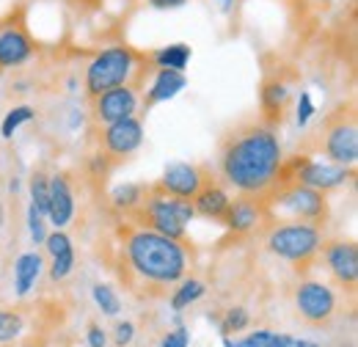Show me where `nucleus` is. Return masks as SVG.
Returning a JSON list of instances; mask_svg holds the SVG:
<instances>
[{
    "instance_id": "nucleus-5",
    "label": "nucleus",
    "mask_w": 358,
    "mask_h": 347,
    "mask_svg": "<svg viewBox=\"0 0 358 347\" xmlns=\"http://www.w3.org/2000/svg\"><path fill=\"white\" fill-rule=\"evenodd\" d=\"M322 229L301 220H270L265 226V248L275 260L287 262L298 270H309L320 260Z\"/></svg>"
},
{
    "instance_id": "nucleus-10",
    "label": "nucleus",
    "mask_w": 358,
    "mask_h": 347,
    "mask_svg": "<svg viewBox=\"0 0 358 347\" xmlns=\"http://www.w3.org/2000/svg\"><path fill=\"white\" fill-rule=\"evenodd\" d=\"M320 260L325 262L331 281L336 284V290L348 292L350 298L356 295L358 290V246L353 240L345 237H331L322 240L320 248Z\"/></svg>"
},
{
    "instance_id": "nucleus-27",
    "label": "nucleus",
    "mask_w": 358,
    "mask_h": 347,
    "mask_svg": "<svg viewBox=\"0 0 358 347\" xmlns=\"http://www.w3.org/2000/svg\"><path fill=\"white\" fill-rule=\"evenodd\" d=\"M91 295H94V304L102 309V314H108V317H116L119 311H122V298L116 295V290L110 287V284H94L91 287Z\"/></svg>"
},
{
    "instance_id": "nucleus-8",
    "label": "nucleus",
    "mask_w": 358,
    "mask_h": 347,
    "mask_svg": "<svg viewBox=\"0 0 358 347\" xmlns=\"http://www.w3.org/2000/svg\"><path fill=\"white\" fill-rule=\"evenodd\" d=\"M295 317L309 328H331L339 314V295L328 281L301 278L292 290Z\"/></svg>"
},
{
    "instance_id": "nucleus-19",
    "label": "nucleus",
    "mask_w": 358,
    "mask_h": 347,
    "mask_svg": "<svg viewBox=\"0 0 358 347\" xmlns=\"http://www.w3.org/2000/svg\"><path fill=\"white\" fill-rule=\"evenodd\" d=\"M187 88V75L177 72V69H155V78L146 88V94L141 97V108L143 111H152L155 105L160 102H169L174 99L179 91Z\"/></svg>"
},
{
    "instance_id": "nucleus-14",
    "label": "nucleus",
    "mask_w": 358,
    "mask_h": 347,
    "mask_svg": "<svg viewBox=\"0 0 358 347\" xmlns=\"http://www.w3.org/2000/svg\"><path fill=\"white\" fill-rule=\"evenodd\" d=\"M210 176H213V171L207 166H199V163H169L155 185L163 193H171V196L193 201V196L201 190V185Z\"/></svg>"
},
{
    "instance_id": "nucleus-17",
    "label": "nucleus",
    "mask_w": 358,
    "mask_h": 347,
    "mask_svg": "<svg viewBox=\"0 0 358 347\" xmlns=\"http://www.w3.org/2000/svg\"><path fill=\"white\" fill-rule=\"evenodd\" d=\"M78 213V201H75V190L72 182L64 171L50 176V207H47V223L52 229H66Z\"/></svg>"
},
{
    "instance_id": "nucleus-25",
    "label": "nucleus",
    "mask_w": 358,
    "mask_h": 347,
    "mask_svg": "<svg viewBox=\"0 0 358 347\" xmlns=\"http://www.w3.org/2000/svg\"><path fill=\"white\" fill-rule=\"evenodd\" d=\"M36 116V111L31 108V105H17V108H11L6 116H3V125H0V135L6 138V141H11L14 138V132L20 130L22 125H28L31 119Z\"/></svg>"
},
{
    "instance_id": "nucleus-7",
    "label": "nucleus",
    "mask_w": 358,
    "mask_h": 347,
    "mask_svg": "<svg viewBox=\"0 0 358 347\" xmlns=\"http://www.w3.org/2000/svg\"><path fill=\"white\" fill-rule=\"evenodd\" d=\"M320 152L339 166L353 169L358 163V116L356 105H339L334 113H328L317 132Z\"/></svg>"
},
{
    "instance_id": "nucleus-16",
    "label": "nucleus",
    "mask_w": 358,
    "mask_h": 347,
    "mask_svg": "<svg viewBox=\"0 0 358 347\" xmlns=\"http://www.w3.org/2000/svg\"><path fill=\"white\" fill-rule=\"evenodd\" d=\"M353 179V169L348 166H339V163H320V160H306L303 169L298 174V185H306V187H314L320 193H334L339 187H345L348 182Z\"/></svg>"
},
{
    "instance_id": "nucleus-31",
    "label": "nucleus",
    "mask_w": 358,
    "mask_h": 347,
    "mask_svg": "<svg viewBox=\"0 0 358 347\" xmlns=\"http://www.w3.org/2000/svg\"><path fill=\"white\" fill-rule=\"evenodd\" d=\"M28 232H31V240H34V246H42L47 237V218L31 204L28 207Z\"/></svg>"
},
{
    "instance_id": "nucleus-38",
    "label": "nucleus",
    "mask_w": 358,
    "mask_h": 347,
    "mask_svg": "<svg viewBox=\"0 0 358 347\" xmlns=\"http://www.w3.org/2000/svg\"><path fill=\"white\" fill-rule=\"evenodd\" d=\"M210 3H213V6H215V8L221 11V14L231 17V14L237 11V3H240V0H210Z\"/></svg>"
},
{
    "instance_id": "nucleus-9",
    "label": "nucleus",
    "mask_w": 358,
    "mask_h": 347,
    "mask_svg": "<svg viewBox=\"0 0 358 347\" xmlns=\"http://www.w3.org/2000/svg\"><path fill=\"white\" fill-rule=\"evenodd\" d=\"M36 55V39L28 25L25 6H17L0 17V72L25 66Z\"/></svg>"
},
{
    "instance_id": "nucleus-22",
    "label": "nucleus",
    "mask_w": 358,
    "mask_h": 347,
    "mask_svg": "<svg viewBox=\"0 0 358 347\" xmlns=\"http://www.w3.org/2000/svg\"><path fill=\"white\" fill-rule=\"evenodd\" d=\"M146 196V185L143 182H124V185H116L110 190V207L122 215H130L135 207H141Z\"/></svg>"
},
{
    "instance_id": "nucleus-29",
    "label": "nucleus",
    "mask_w": 358,
    "mask_h": 347,
    "mask_svg": "<svg viewBox=\"0 0 358 347\" xmlns=\"http://www.w3.org/2000/svg\"><path fill=\"white\" fill-rule=\"evenodd\" d=\"M50 278L52 281H64V278H69L72 276V270H75V262H78V254H75V246L72 248H66V251H61V254H55V257H50Z\"/></svg>"
},
{
    "instance_id": "nucleus-37",
    "label": "nucleus",
    "mask_w": 358,
    "mask_h": 347,
    "mask_svg": "<svg viewBox=\"0 0 358 347\" xmlns=\"http://www.w3.org/2000/svg\"><path fill=\"white\" fill-rule=\"evenodd\" d=\"M146 3L155 11H177L182 6H187V0H146Z\"/></svg>"
},
{
    "instance_id": "nucleus-15",
    "label": "nucleus",
    "mask_w": 358,
    "mask_h": 347,
    "mask_svg": "<svg viewBox=\"0 0 358 347\" xmlns=\"http://www.w3.org/2000/svg\"><path fill=\"white\" fill-rule=\"evenodd\" d=\"M292 105V86L281 72H270L262 80L259 88V116L268 122L270 127L281 130L287 113Z\"/></svg>"
},
{
    "instance_id": "nucleus-41",
    "label": "nucleus",
    "mask_w": 358,
    "mask_h": 347,
    "mask_svg": "<svg viewBox=\"0 0 358 347\" xmlns=\"http://www.w3.org/2000/svg\"><path fill=\"white\" fill-rule=\"evenodd\" d=\"M312 3H317V6H331V3H336V0H312Z\"/></svg>"
},
{
    "instance_id": "nucleus-34",
    "label": "nucleus",
    "mask_w": 358,
    "mask_h": 347,
    "mask_svg": "<svg viewBox=\"0 0 358 347\" xmlns=\"http://www.w3.org/2000/svg\"><path fill=\"white\" fill-rule=\"evenodd\" d=\"M187 342H190L187 331H185V328H177V331H171V334L163 337L160 347H187Z\"/></svg>"
},
{
    "instance_id": "nucleus-21",
    "label": "nucleus",
    "mask_w": 358,
    "mask_h": 347,
    "mask_svg": "<svg viewBox=\"0 0 358 347\" xmlns=\"http://www.w3.org/2000/svg\"><path fill=\"white\" fill-rule=\"evenodd\" d=\"M42 267H45V262H42L39 251H28V254L17 257V262H14V290L20 298H25L34 290V284L42 276Z\"/></svg>"
},
{
    "instance_id": "nucleus-28",
    "label": "nucleus",
    "mask_w": 358,
    "mask_h": 347,
    "mask_svg": "<svg viewBox=\"0 0 358 347\" xmlns=\"http://www.w3.org/2000/svg\"><path fill=\"white\" fill-rule=\"evenodd\" d=\"M289 342H292L289 334H275L268 328H259V331H251L243 339V347H287Z\"/></svg>"
},
{
    "instance_id": "nucleus-40",
    "label": "nucleus",
    "mask_w": 358,
    "mask_h": 347,
    "mask_svg": "<svg viewBox=\"0 0 358 347\" xmlns=\"http://www.w3.org/2000/svg\"><path fill=\"white\" fill-rule=\"evenodd\" d=\"M224 347H243V342H231L229 337H224Z\"/></svg>"
},
{
    "instance_id": "nucleus-26",
    "label": "nucleus",
    "mask_w": 358,
    "mask_h": 347,
    "mask_svg": "<svg viewBox=\"0 0 358 347\" xmlns=\"http://www.w3.org/2000/svg\"><path fill=\"white\" fill-rule=\"evenodd\" d=\"M25 331V320L14 309H0V345L14 342Z\"/></svg>"
},
{
    "instance_id": "nucleus-39",
    "label": "nucleus",
    "mask_w": 358,
    "mask_h": 347,
    "mask_svg": "<svg viewBox=\"0 0 358 347\" xmlns=\"http://www.w3.org/2000/svg\"><path fill=\"white\" fill-rule=\"evenodd\" d=\"M287 347H320V345L312 342V339H295V337H292V342H289Z\"/></svg>"
},
{
    "instance_id": "nucleus-20",
    "label": "nucleus",
    "mask_w": 358,
    "mask_h": 347,
    "mask_svg": "<svg viewBox=\"0 0 358 347\" xmlns=\"http://www.w3.org/2000/svg\"><path fill=\"white\" fill-rule=\"evenodd\" d=\"M190 58H193L190 44L174 42V44H166V47H157V50H149L143 55V66H149L146 72H155V69H177V72H185L187 64H190Z\"/></svg>"
},
{
    "instance_id": "nucleus-23",
    "label": "nucleus",
    "mask_w": 358,
    "mask_h": 347,
    "mask_svg": "<svg viewBox=\"0 0 358 347\" xmlns=\"http://www.w3.org/2000/svg\"><path fill=\"white\" fill-rule=\"evenodd\" d=\"M207 295V284L204 281H199V278H182L177 287H174V292H171V309L174 311H182V309H187L190 304H196V301H201Z\"/></svg>"
},
{
    "instance_id": "nucleus-33",
    "label": "nucleus",
    "mask_w": 358,
    "mask_h": 347,
    "mask_svg": "<svg viewBox=\"0 0 358 347\" xmlns=\"http://www.w3.org/2000/svg\"><path fill=\"white\" fill-rule=\"evenodd\" d=\"M317 113V108H314V99L309 91H301V97H298V108H295V119H298V127H306L309 122H312V116Z\"/></svg>"
},
{
    "instance_id": "nucleus-30",
    "label": "nucleus",
    "mask_w": 358,
    "mask_h": 347,
    "mask_svg": "<svg viewBox=\"0 0 358 347\" xmlns=\"http://www.w3.org/2000/svg\"><path fill=\"white\" fill-rule=\"evenodd\" d=\"M248 323H251V314H248L243 306H231V309L226 311L224 323H221V331H224L226 337H229V334H240V331L248 328Z\"/></svg>"
},
{
    "instance_id": "nucleus-11",
    "label": "nucleus",
    "mask_w": 358,
    "mask_h": 347,
    "mask_svg": "<svg viewBox=\"0 0 358 347\" xmlns=\"http://www.w3.org/2000/svg\"><path fill=\"white\" fill-rule=\"evenodd\" d=\"M96 130H99V135H96L99 155L108 157L113 166L124 163L127 157H133L135 152L143 146V122L138 116L105 125V127H96Z\"/></svg>"
},
{
    "instance_id": "nucleus-1",
    "label": "nucleus",
    "mask_w": 358,
    "mask_h": 347,
    "mask_svg": "<svg viewBox=\"0 0 358 347\" xmlns=\"http://www.w3.org/2000/svg\"><path fill=\"white\" fill-rule=\"evenodd\" d=\"M284 160L278 130L259 113L237 119L218 143V179L240 196L265 199L275 190L278 166Z\"/></svg>"
},
{
    "instance_id": "nucleus-6",
    "label": "nucleus",
    "mask_w": 358,
    "mask_h": 347,
    "mask_svg": "<svg viewBox=\"0 0 358 347\" xmlns=\"http://www.w3.org/2000/svg\"><path fill=\"white\" fill-rule=\"evenodd\" d=\"M265 207H268L270 220H301L320 229H325L331 218L328 193H320L306 185H287L273 190L270 196H265Z\"/></svg>"
},
{
    "instance_id": "nucleus-24",
    "label": "nucleus",
    "mask_w": 358,
    "mask_h": 347,
    "mask_svg": "<svg viewBox=\"0 0 358 347\" xmlns=\"http://www.w3.org/2000/svg\"><path fill=\"white\" fill-rule=\"evenodd\" d=\"M28 190H31V204L47 218V207H50V176L42 169H36V171L31 174Z\"/></svg>"
},
{
    "instance_id": "nucleus-13",
    "label": "nucleus",
    "mask_w": 358,
    "mask_h": 347,
    "mask_svg": "<svg viewBox=\"0 0 358 347\" xmlns=\"http://www.w3.org/2000/svg\"><path fill=\"white\" fill-rule=\"evenodd\" d=\"M268 220L270 218L268 207H265V199H259V196H240L237 193V199L229 201V210H226L221 223L234 237H248V234L265 229Z\"/></svg>"
},
{
    "instance_id": "nucleus-12",
    "label": "nucleus",
    "mask_w": 358,
    "mask_h": 347,
    "mask_svg": "<svg viewBox=\"0 0 358 347\" xmlns=\"http://www.w3.org/2000/svg\"><path fill=\"white\" fill-rule=\"evenodd\" d=\"M89 102H91V122L96 127H105V125H113V122L138 116V111H141V88L133 86V83L116 86L110 88V91L96 94Z\"/></svg>"
},
{
    "instance_id": "nucleus-18",
    "label": "nucleus",
    "mask_w": 358,
    "mask_h": 347,
    "mask_svg": "<svg viewBox=\"0 0 358 347\" xmlns=\"http://www.w3.org/2000/svg\"><path fill=\"white\" fill-rule=\"evenodd\" d=\"M229 201H231V196H229L226 185L218 179V174H213V176L201 185V190L193 196V213L199 218H204V220L221 223L226 215V210H229Z\"/></svg>"
},
{
    "instance_id": "nucleus-42",
    "label": "nucleus",
    "mask_w": 358,
    "mask_h": 347,
    "mask_svg": "<svg viewBox=\"0 0 358 347\" xmlns=\"http://www.w3.org/2000/svg\"><path fill=\"white\" fill-rule=\"evenodd\" d=\"M6 223V218H3V204H0V226Z\"/></svg>"
},
{
    "instance_id": "nucleus-2",
    "label": "nucleus",
    "mask_w": 358,
    "mask_h": 347,
    "mask_svg": "<svg viewBox=\"0 0 358 347\" xmlns=\"http://www.w3.org/2000/svg\"><path fill=\"white\" fill-rule=\"evenodd\" d=\"M190 246L127 220L119 229V278L135 292L160 295L190 273Z\"/></svg>"
},
{
    "instance_id": "nucleus-3",
    "label": "nucleus",
    "mask_w": 358,
    "mask_h": 347,
    "mask_svg": "<svg viewBox=\"0 0 358 347\" xmlns=\"http://www.w3.org/2000/svg\"><path fill=\"white\" fill-rule=\"evenodd\" d=\"M143 69V52H138L130 44H110L102 47L83 69V91L94 99L102 91L116 86H138V75Z\"/></svg>"
},
{
    "instance_id": "nucleus-36",
    "label": "nucleus",
    "mask_w": 358,
    "mask_h": 347,
    "mask_svg": "<svg viewBox=\"0 0 358 347\" xmlns=\"http://www.w3.org/2000/svg\"><path fill=\"white\" fill-rule=\"evenodd\" d=\"M86 339H89V347H105L108 345V334H105L96 323H89V334H86Z\"/></svg>"
},
{
    "instance_id": "nucleus-35",
    "label": "nucleus",
    "mask_w": 358,
    "mask_h": 347,
    "mask_svg": "<svg viewBox=\"0 0 358 347\" xmlns=\"http://www.w3.org/2000/svg\"><path fill=\"white\" fill-rule=\"evenodd\" d=\"M133 337H135V325L130 323V320L116 325V345L119 347H127L130 342H133Z\"/></svg>"
},
{
    "instance_id": "nucleus-32",
    "label": "nucleus",
    "mask_w": 358,
    "mask_h": 347,
    "mask_svg": "<svg viewBox=\"0 0 358 347\" xmlns=\"http://www.w3.org/2000/svg\"><path fill=\"white\" fill-rule=\"evenodd\" d=\"M47 248V254L50 257H55V254H61V251H66V248H72V237L64 232V229H52V232H47L45 243H42Z\"/></svg>"
},
{
    "instance_id": "nucleus-4",
    "label": "nucleus",
    "mask_w": 358,
    "mask_h": 347,
    "mask_svg": "<svg viewBox=\"0 0 358 347\" xmlns=\"http://www.w3.org/2000/svg\"><path fill=\"white\" fill-rule=\"evenodd\" d=\"M124 218L135 226L152 229L171 240H187V223L196 218V213H193V201L163 193L152 182V185H146V196H143L141 207H135L133 213Z\"/></svg>"
}]
</instances>
